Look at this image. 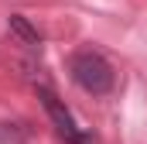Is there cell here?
Returning a JSON list of instances; mask_svg holds the SVG:
<instances>
[{
    "mask_svg": "<svg viewBox=\"0 0 147 144\" xmlns=\"http://www.w3.org/2000/svg\"><path fill=\"white\" fill-rule=\"evenodd\" d=\"M69 75H72L75 86L82 93H89V96H106L113 89V82H116L113 65L99 52H92V48H79L72 58H69Z\"/></svg>",
    "mask_w": 147,
    "mask_h": 144,
    "instance_id": "obj_1",
    "label": "cell"
},
{
    "mask_svg": "<svg viewBox=\"0 0 147 144\" xmlns=\"http://www.w3.org/2000/svg\"><path fill=\"white\" fill-rule=\"evenodd\" d=\"M38 100H41L45 113H48V120L55 124V134H58L65 144H89V134L75 124V117L69 113V107H65L48 86H38Z\"/></svg>",
    "mask_w": 147,
    "mask_h": 144,
    "instance_id": "obj_2",
    "label": "cell"
},
{
    "mask_svg": "<svg viewBox=\"0 0 147 144\" xmlns=\"http://www.w3.org/2000/svg\"><path fill=\"white\" fill-rule=\"evenodd\" d=\"M7 28H10L14 35L21 38L28 48H41V35H38V28H31V21H28V17H21V14H10Z\"/></svg>",
    "mask_w": 147,
    "mask_h": 144,
    "instance_id": "obj_3",
    "label": "cell"
}]
</instances>
